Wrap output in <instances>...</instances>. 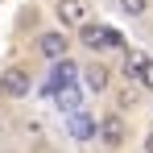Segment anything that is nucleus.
Listing matches in <instances>:
<instances>
[{
    "instance_id": "obj_1",
    "label": "nucleus",
    "mask_w": 153,
    "mask_h": 153,
    "mask_svg": "<svg viewBox=\"0 0 153 153\" xmlns=\"http://www.w3.org/2000/svg\"><path fill=\"white\" fill-rule=\"evenodd\" d=\"M79 29V42L87 46L91 54H103V50H120L124 46V37H120V29H112V25H91V21H83Z\"/></svg>"
},
{
    "instance_id": "obj_2",
    "label": "nucleus",
    "mask_w": 153,
    "mask_h": 153,
    "mask_svg": "<svg viewBox=\"0 0 153 153\" xmlns=\"http://www.w3.org/2000/svg\"><path fill=\"white\" fill-rule=\"evenodd\" d=\"M0 91H4L8 100H25L29 91H33V71H29V66H8V71L0 75Z\"/></svg>"
},
{
    "instance_id": "obj_3",
    "label": "nucleus",
    "mask_w": 153,
    "mask_h": 153,
    "mask_svg": "<svg viewBox=\"0 0 153 153\" xmlns=\"http://www.w3.org/2000/svg\"><path fill=\"white\" fill-rule=\"evenodd\" d=\"M100 141L108 145V149H120V145H128L124 112H112V116H103V120H100Z\"/></svg>"
},
{
    "instance_id": "obj_4",
    "label": "nucleus",
    "mask_w": 153,
    "mask_h": 153,
    "mask_svg": "<svg viewBox=\"0 0 153 153\" xmlns=\"http://www.w3.org/2000/svg\"><path fill=\"white\" fill-rule=\"evenodd\" d=\"M37 54L54 62V58H62V54H71V37H66L62 29H50V33H42V37H37Z\"/></svg>"
},
{
    "instance_id": "obj_5",
    "label": "nucleus",
    "mask_w": 153,
    "mask_h": 153,
    "mask_svg": "<svg viewBox=\"0 0 153 153\" xmlns=\"http://www.w3.org/2000/svg\"><path fill=\"white\" fill-rule=\"evenodd\" d=\"M79 75H83V87H87L91 95H103V91L112 87V71H108L103 62H91V66H83Z\"/></svg>"
},
{
    "instance_id": "obj_6",
    "label": "nucleus",
    "mask_w": 153,
    "mask_h": 153,
    "mask_svg": "<svg viewBox=\"0 0 153 153\" xmlns=\"http://www.w3.org/2000/svg\"><path fill=\"white\" fill-rule=\"evenodd\" d=\"M54 17H58V25H83L87 21V0H58L54 4Z\"/></svg>"
},
{
    "instance_id": "obj_7",
    "label": "nucleus",
    "mask_w": 153,
    "mask_h": 153,
    "mask_svg": "<svg viewBox=\"0 0 153 153\" xmlns=\"http://www.w3.org/2000/svg\"><path fill=\"white\" fill-rule=\"evenodd\" d=\"M75 75H79V62L71 58V54L54 58V71H50V83H46V91H54V87H66V83H75Z\"/></svg>"
},
{
    "instance_id": "obj_8",
    "label": "nucleus",
    "mask_w": 153,
    "mask_h": 153,
    "mask_svg": "<svg viewBox=\"0 0 153 153\" xmlns=\"http://www.w3.org/2000/svg\"><path fill=\"white\" fill-rule=\"evenodd\" d=\"M71 137H75V141L95 137V120H91V112H87V108H75V116H71Z\"/></svg>"
},
{
    "instance_id": "obj_9",
    "label": "nucleus",
    "mask_w": 153,
    "mask_h": 153,
    "mask_svg": "<svg viewBox=\"0 0 153 153\" xmlns=\"http://www.w3.org/2000/svg\"><path fill=\"white\" fill-rule=\"evenodd\" d=\"M50 95H54V103H58L62 112H75V108H79V91L71 87V83H66V87H54Z\"/></svg>"
},
{
    "instance_id": "obj_10",
    "label": "nucleus",
    "mask_w": 153,
    "mask_h": 153,
    "mask_svg": "<svg viewBox=\"0 0 153 153\" xmlns=\"http://www.w3.org/2000/svg\"><path fill=\"white\" fill-rule=\"evenodd\" d=\"M145 62H149V54H141V50H137V54H124V79H137Z\"/></svg>"
},
{
    "instance_id": "obj_11",
    "label": "nucleus",
    "mask_w": 153,
    "mask_h": 153,
    "mask_svg": "<svg viewBox=\"0 0 153 153\" xmlns=\"http://www.w3.org/2000/svg\"><path fill=\"white\" fill-rule=\"evenodd\" d=\"M116 4H120V13H124V17H132V21L149 13V0H116Z\"/></svg>"
},
{
    "instance_id": "obj_12",
    "label": "nucleus",
    "mask_w": 153,
    "mask_h": 153,
    "mask_svg": "<svg viewBox=\"0 0 153 153\" xmlns=\"http://www.w3.org/2000/svg\"><path fill=\"white\" fill-rule=\"evenodd\" d=\"M137 100H141V95H137V87H124V91L116 95V112H132Z\"/></svg>"
},
{
    "instance_id": "obj_13",
    "label": "nucleus",
    "mask_w": 153,
    "mask_h": 153,
    "mask_svg": "<svg viewBox=\"0 0 153 153\" xmlns=\"http://www.w3.org/2000/svg\"><path fill=\"white\" fill-rule=\"evenodd\" d=\"M137 83H141L145 91H153V58L145 62V66H141V75H137Z\"/></svg>"
},
{
    "instance_id": "obj_14",
    "label": "nucleus",
    "mask_w": 153,
    "mask_h": 153,
    "mask_svg": "<svg viewBox=\"0 0 153 153\" xmlns=\"http://www.w3.org/2000/svg\"><path fill=\"white\" fill-rule=\"evenodd\" d=\"M145 153H153V132H149V137H145Z\"/></svg>"
}]
</instances>
